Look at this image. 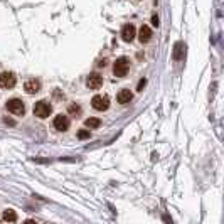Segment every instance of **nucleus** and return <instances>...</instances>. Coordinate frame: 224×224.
<instances>
[{
	"label": "nucleus",
	"mask_w": 224,
	"mask_h": 224,
	"mask_svg": "<svg viewBox=\"0 0 224 224\" xmlns=\"http://www.w3.org/2000/svg\"><path fill=\"white\" fill-rule=\"evenodd\" d=\"M52 113V106H51V103H47V101H37V103L34 104V116L37 118H47L49 115Z\"/></svg>",
	"instance_id": "obj_1"
},
{
	"label": "nucleus",
	"mask_w": 224,
	"mask_h": 224,
	"mask_svg": "<svg viewBox=\"0 0 224 224\" xmlns=\"http://www.w3.org/2000/svg\"><path fill=\"white\" fill-rule=\"evenodd\" d=\"M128 57H118L113 64V73L116 78H125L128 73Z\"/></svg>",
	"instance_id": "obj_2"
},
{
	"label": "nucleus",
	"mask_w": 224,
	"mask_h": 224,
	"mask_svg": "<svg viewBox=\"0 0 224 224\" xmlns=\"http://www.w3.org/2000/svg\"><path fill=\"white\" fill-rule=\"evenodd\" d=\"M7 110L10 111L12 115H24L25 113V104H24V101L22 100H19V98H12V100H9L7 101Z\"/></svg>",
	"instance_id": "obj_3"
},
{
	"label": "nucleus",
	"mask_w": 224,
	"mask_h": 224,
	"mask_svg": "<svg viewBox=\"0 0 224 224\" xmlns=\"http://www.w3.org/2000/svg\"><path fill=\"white\" fill-rule=\"evenodd\" d=\"M17 83V78L14 73H10V71H3V73H0V86L5 89H10L14 88Z\"/></svg>",
	"instance_id": "obj_4"
},
{
	"label": "nucleus",
	"mask_w": 224,
	"mask_h": 224,
	"mask_svg": "<svg viewBox=\"0 0 224 224\" xmlns=\"http://www.w3.org/2000/svg\"><path fill=\"white\" fill-rule=\"evenodd\" d=\"M91 104H93L95 110L104 111V110H108V106H110V98H108L106 95H96V96H93Z\"/></svg>",
	"instance_id": "obj_5"
},
{
	"label": "nucleus",
	"mask_w": 224,
	"mask_h": 224,
	"mask_svg": "<svg viewBox=\"0 0 224 224\" xmlns=\"http://www.w3.org/2000/svg\"><path fill=\"white\" fill-rule=\"evenodd\" d=\"M24 89H25V93H27V95H35V93L41 91V81H39V79H35V78L27 79V81L24 83Z\"/></svg>",
	"instance_id": "obj_6"
},
{
	"label": "nucleus",
	"mask_w": 224,
	"mask_h": 224,
	"mask_svg": "<svg viewBox=\"0 0 224 224\" xmlns=\"http://www.w3.org/2000/svg\"><path fill=\"white\" fill-rule=\"evenodd\" d=\"M101 84H103V76H100L98 73H91L86 79V86L89 89H100Z\"/></svg>",
	"instance_id": "obj_7"
},
{
	"label": "nucleus",
	"mask_w": 224,
	"mask_h": 224,
	"mask_svg": "<svg viewBox=\"0 0 224 224\" xmlns=\"http://www.w3.org/2000/svg\"><path fill=\"white\" fill-rule=\"evenodd\" d=\"M54 128H56L57 132H66V130L69 128V118H67L66 115H57V116L54 118Z\"/></svg>",
	"instance_id": "obj_8"
},
{
	"label": "nucleus",
	"mask_w": 224,
	"mask_h": 224,
	"mask_svg": "<svg viewBox=\"0 0 224 224\" xmlns=\"http://www.w3.org/2000/svg\"><path fill=\"white\" fill-rule=\"evenodd\" d=\"M135 35H136L135 25H133V24L123 25V29H121V39H123L125 42H132L133 39H135Z\"/></svg>",
	"instance_id": "obj_9"
},
{
	"label": "nucleus",
	"mask_w": 224,
	"mask_h": 224,
	"mask_svg": "<svg viewBox=\"0 0 224 224\" xmlns=\"http://www.w3.org/2000/svg\"><path fill=\"white\" fill-rule=\"evenodd\" d=\"M132 100H133V95H132L130 89H121V91L116 95V101L120 104H128Z\"/></svg>",
	"instance_id": "obj_10"
},
{
	"label": "nucleus",
	"mask_w": 224,
	"mask_h": 224,
	"mask_svg": "<svg viewBox=\"0 0 224 224\" xmlns=\"http://www.w3.org/2000/svg\"><path fill=\"white\" fill-rule=\"evenodd\" d=\"M138 39H140V42H142V44H145V42H149L150 39H152V31H150L149 25H142V27H140Z\"/></svg>",
	"instance_id": "obj_11"
},
{
	"label": "nucleus",
	"mask_w": 224,
	"mask_h": 224,
	"mask_svg": "<svg viewBox=\"0 0 224 224\" xmlns=\"http://www.w3.org/2000/svg\"><path fill=\"white\" fill-rule=\"evenodd\" d=\"M184 49H185V46H184L182 42H177L174 46V59L175 61H180L184 57Z\"/></svg>",
	"instance_id": "obj_12"
},
{
	"label": "nucleus",
	"mask_w": 224,
	"mask_h": 224,
	"mask_svg": "<svg viewBox=\"0 0 224 224\" xmlns=\"http://www.w3.org/2000/svg\"><path fill=\"white\" fill-rule=\"evenodd\" d=\"M3 221L15 222L17 221V212L12 211V209H7V211H3Z\"/></svg>",
	"instance_id": "obj_13"
},
{
	"label": "nucleus",
	"mask_w": 224,
	"mask_h": 224,
	"mask_svg": "<svg viewBox=\"0 0 224 224\" xmlns=\"http://www.w3.org/2000/svg\"><path fill=\"white\" fill-rule=\"evenodd\" d=\"M84 125L88 126L89 130H95V128H98V126L101 125V120L100 118H86Z\"/></svg>",
	"instance_id": "obj_14"
},
{
	"label": "nucleus",
	"mask_w": 224,
	"mask_h": 224,
	"mask_svg": "<svg viewBox=\"0 0 224 224\" xmlns=\"http://www.w3.org/2000/svg\"><path fill=\"white\" fill-rule=\"evenodd\" d=\"M67 110H69V115H73V116H79V115H81V106L76 104V103H71Z\"/></svg>",
	"instance_id": "obj_15"
},
{
	"label": "nucleus",
	"mask_w": 224,
	"mask_h": 224,
	"mask_svg": "<svg viewBox=\"0 0 224 224\" xmlns=\"http://www.w3.org/2000/svg\"><path fill=\"white\" fill-rule=\"evenodd\" d=\"M89 136H91L89 130H79V132H78V138L79 140H86V138H89Z\"/></svg>",
	"instance_id": "obj_16"
},
{
	"label": "nucleus",
	"mask_w": 224,
	"mask_h": 224,
	"mask_svg": "<svg viewBox=\"0 0 224 224\" xmlns=\"http://www.w3.org/2000/svg\"><path fill=\"white\" fill-rule=\"evenodd\" d=\"M145 86H147V79H140V81H138V88H136V89H138V91H143Z\"/></svg>",
	"instance_id": "obj_17"
},
{
	"label": "nucleus",
	"mask_w": 224,
	"mask_h": 224,
	"mask_svg": "<svg viewBox=\"0 0 224 224\" xmlns=\"http://www.w3.org/2000/svg\"><path fill=\"white\" fill-rule=\"evenodd\" d=\"M152 24H153L155 27H158V24H160V19H158V15H152Z\"/></svg>",
	"instance_id": "obj_18"
},
{
	"label": "nucleus",
	"mask_w": 224,
	"mask_h": 224,
	"mask_svg": "<svg viewBox=\"0 0 224 224\" xmlns=\"http://www.w3.org/2000/svg\"><path fill=\"white\" fill-rule=\"evenodd\" d=\"M3 121H5L7 125H10V126L15 125V120H12V118H3Z\"/></svg>",
	"instance_id": "obj_19"
}]
</instances>
